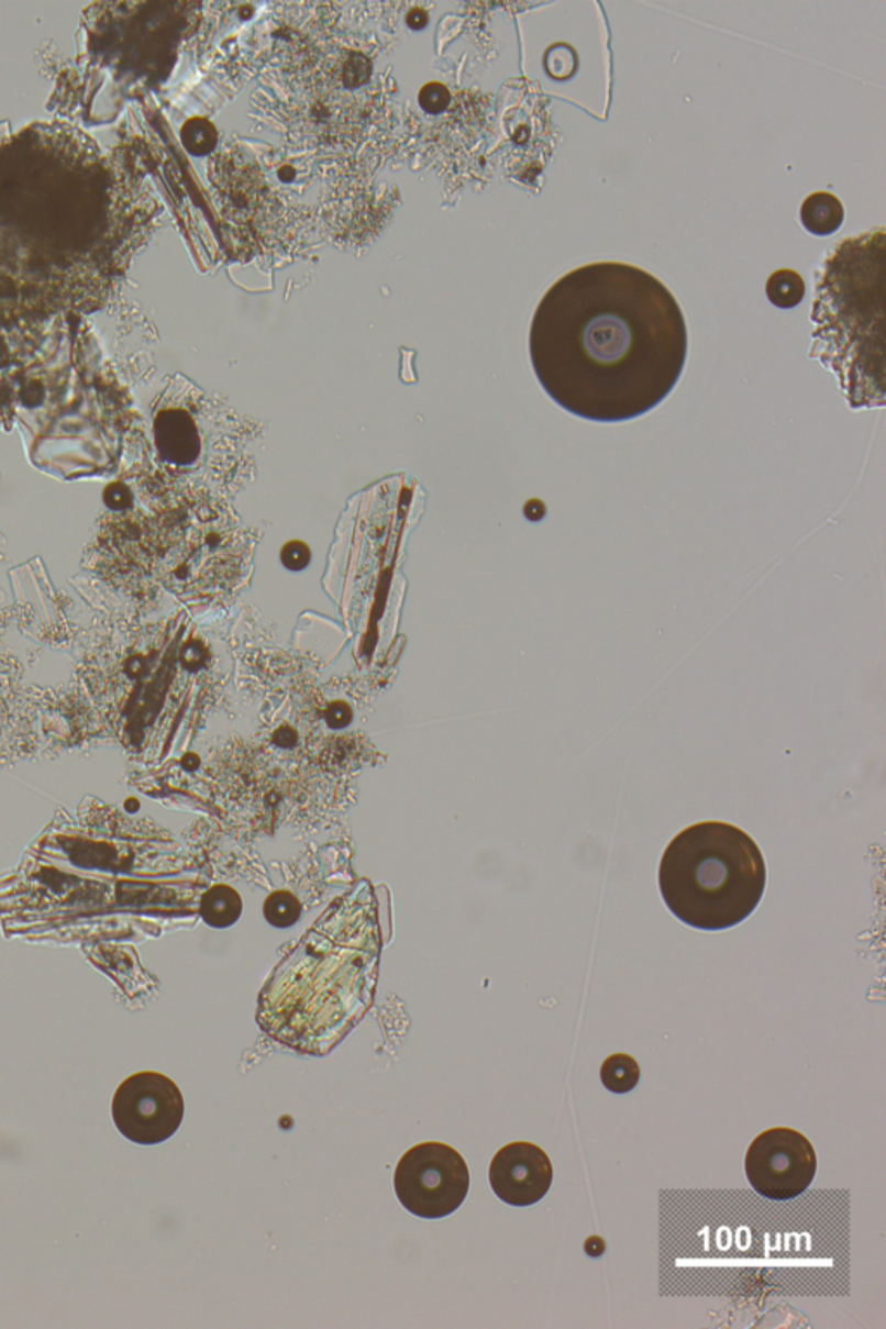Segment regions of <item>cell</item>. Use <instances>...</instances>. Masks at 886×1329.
<instances>
[{
	"instance_id": "1",
	"label": "cell",
	"mask_w": 886,
	"mask_h": 1329,
	"mask_svg": "<svg viewBox=\"0 0 886 1329\" xmlns=\"http://www.w3.org/2000/svg\"><path fill=\"white\" fill-rule=\"evenodd\" d=\"M687 345L671 289L622 262L560 277L539 301L529 337L545 394L592 423L632 421L665 402L683 376Z\"/></svg>"
},
{
	"instance_id": "2",
	"label": "cell",
	"mask_w": 886,
	"mask_h": 1329,
	"mask_svg": "<svg viewBox=\"0 0 886 1329\" xmlns=\"http://www.w3.org/2000/svg\"><path fill=\"white\" fill-rule=\"evenodd\" d=\"M885 228L846 237L816 273L812 357L837 373L854 406H883Z\"/></svg>"
},
{
	"instance_id": "3",
	"label": "cell",
	"mask_w": 886,
	"mask_h": 1329,
	"mask_svg": "<svg viewBox=\"0 0 886 1329\" xmlns=\"http://www.w3.org/2000/svg\"><path fill=\"white\" fill-rule=\"evenodd\" d=\"M668 911L687 927L722 931L755 912L767 885L762 850L729 822L689 826L668 843L658 871Z\"/></svg>"
},
{
	"instance_id": "4",
	"label": "cell",
	"mask_w": 886,
	"mask_h": 1329,
	"mask_svg": "<svg viewBox=\"0 0 886 1329\" xmlns=\"http://www.w3.org/2000/svg\"><path fill=\"white\" fill-rule=\"evenodd\" d=\"M400 1205L419 1219L451 1216L469 1193V1169L459 1151L427 1141L403 1153L394 1175Z\"/></svg>"
},
{
	"instance_id": "5",
	"label": "cell",
	"mask_w": 886,
	"mask_h": 1329,
	"mask_svg": "<svg viewBox=\"0 0 886 1329\" xmlns=\"http://www.w3.org/2000/svg\"><path fill=\"white\" fill-rule=\"evenodd\" d=\"M184 1111L179 1086L159 1072H139L125 1078L111 1103L120 1134L143 1147L168 1141L179 1130Z\"/></svg>"
},
{
	"instance_id": "6",
	"label": "cell",
	"mask_w": 886,
	"mask_h": 1329,
	"mask_svg": "<svg viewBox=\"0 0 886 1329\" xmlns=\"http://www.w3.org/2000/svg\"><path fill=\"white\" fill-rule=\"evenodd\" d=\"M744 1172L758 1195L776 1201L797 1198L809 1189L818 1155L807 1136L789 1127H773L753 1139Z\"/></svg>"
},
{
	"instance_id": "7",
	"label": "cell",
	"mask_w": 886,
	"mask_h": 1329,
	"mask_svg": "<svg viewBox=\"0 0 886 1329\" xmlns=\"http://www.w3.org/2000/svg\"><path fill=\"white\" fill-rule=\"evenodd\" d=\"M554 1171L550 1156L529 1141L509 1142L497 1151L488 1169V1181L500 1201L530 1207L547 1195Z\"/></svg>"
},
{
	"instance_id": "8",
	"label": "cell",
	"mask_w": 886,
	"mask_h": 1329,
	"mask_svg": "<svg viewBox=\"0 0 886 1329\" xmlns=\"http://www.w3.org/2000/svg\"><path fill=\"white\" fill-rule=\"evenodd\" d=\"M155 440L163 459L170 463L184 466L200 456V433L188 412H162L155 421Z\"/></svg>"
},
{
	"instance_id": "9",
	"label": "cell",
	"mask_w": 886,
	"mask_h": 1329,
	"mask_svg": "<svg viewBox=\"0 0 886 1329\" xmlns=\"http://www.w3.org/2000/svg\"><path fill=\"white\" fill-rule=\"evenodd\" d=\"M845 222V207L833 192L816 191L800 204L801 228L812 236L828 237L837 234Z\"/></svg>"
},
{
	"instance_id": "10",
	"label": "cell",
	"mask_w": 886,
	"mask_h": 1329,
	"mask_svg": "<svg viewBox=\"0 0 886 1329\" xmlns=\"http://www.w3.org/2000/svg\"><path fill=\"white\" fill-rule=\"evenodd\" d=\"M243 912V900L234 888L217 885L201 900V918L208 927L224 930L232 927Z\"/></svg>"
},
{
	"instance_id": "11",
	"label": "cell",
	"mask_w": 886,
	"mask_h": 1329,
	"mask_svg": "<svg viewBox=\"0 0 886 1329\" xmlns=\"http://www.w3.org/2000/svg\"><path fill=\"white\" fill-rule=\"evenodd\" d=\"M765 295L777 309H795L806 297V281L797 270L779 269L768 277Z\"/></svg>"
},
{
	"instance_id": "12",
	"label": "cell",
	"mask_w": 886,
	"mask_h": 1329,
	"mask_svg": "<svg viewBox=\"0 0 886 1329\" xmlns=\"http://www.w3.org/2000/svg\"><path fill=\"white\" fill-rule=\"evenodd\" d=\"M641 1068L638 1061L625 1053L611 1054L601 1066V1082L613 1094L631 1093L639 1084Z\"/></svg>"
},
{
	"instance_id": "13",
	"label": "cell",
	"mask_w": 886,
	"mask_h": 1329,
	"mask_svg": "<svg viewBox=\"0 0 886 1329\" xmlns=\"http://www.w3.org/2000/svg\"><path fill=\"white\" fill-rule=\"evenodd\" d=\"M264 915L274 928H289L298 923L301 906L297 897L289 891H274L269 899L265 900Z\"/></svg>"
},
{
	"instance_id": "14",
	"label": "cell",
	"mask_w": 886,
	"mask_h": 1329,
	"mask_svg": "<svg viewBox=\"0 0 886 1329\" xmlns=\"http://www.w3.org/2000/svg\"><path fill=\"white\" fill-rule=\"evenodd\" d=\"M545 74L553 80L566 81L574 78L578 69V56L568 44H554L544 54Z\"/></svg>"
},
{
	"instance_id": "15",
	"label": "cell",
	"mask_w": 886,
	"mask_h": 1329,
	"mask_svg": "<svg viewBox=\"0 0 886 1329\" xmlns=\"http://www.w3.org/2000/svg\"><path fill=\"white\" fill-rule=\"evenodd\" d=\"M182 144L191 155H207L215 147L217 131L212 123L204 119H191L184 123L180 131Z\"/></svg>"
},
{
	"instance_id": "16",
	"label": "cell",
	"mask_w": 886,
	"mask_h": 1329,
	"mask_svg": "<svg viewBox=\"0 0 886 1329\" xmlns=\"http://www.w3.org/2000/svg\"><path fill=\"white\" fill-rule=\"evenodd\" d=\"M448 101H451V95L442 84H428L419 95V102L428 113H440L447 108Z\"/></svg>"
},
{
	"instance_id": "17",
	"label": "cell",
	"mask_w": 886,
	"mask_h": 1329,
	"mask_svg": "<svg viewBox=\"0 0 886 1329\" xmlns=\"http://www.w3.org/2000/svg\"><path fill=\"white\" fill-rule=\"evenodd\" d=\"M281 560L289 569H301L303 566L309 565V547L306 544H301V542H291V544L286 545L285 550H283Z\"/></svg>"
},
{
	"instance_id": "18",
	"label": "cell",
	"mask_w": 886,
	"mask_h": 1329,
	"mask_svg": "<svg viewBox=\"0 0 886 1329\" xmlns=\"http://www.w3.org/2000/svg\"><path fill=\"white\" fill-rule=\"evenodd\" d=\"M350 719H352V710H350L348 705L333 704L330 710H328V724L331 728H345Z\"/></svg>"
}]
</instances>
